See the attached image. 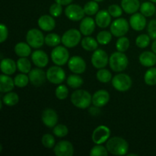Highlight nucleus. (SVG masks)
I'll use <instances>...</instances> for the list:
<instances>
[{"label":"nucleus","instance_id":"obj_2","mask_svg":"<svg viewBox=\"0 0 156 156\" xmlns=\"http://www.w3.org/2000/svg\"><path fill=\"white\" fill-rule=\"evenodd\" d=\"M71 102L76 108L86 109L92 103V96L88 91L82 89L76 90L71 95Z\"/></svg>","mask_w":156,"mask_h":156},{"label":"nucleus","instance_id":"obj_35","mask_svg":"<svg viewBox=\"0 0 156 156\" xmlns=\"http://www.w3.org/2000/svg\"><path fill=\"white\" fill-rule=\"evenodd\" d=\"M145 83L150 86L156 85V68L151 67L146 72L144 75Z\"/></svg>","mask_w":156,"mask_h":156},{"label":"nucleus","instance_id":"obj_48","mask_svg":"<svg viewBox=\"0 0 156 156\" xmlns=\"http://www.w3.org/2000/svg\"><path fill=\"white\" fill-rule=\"evenodd\" d=\"M8 37H9L8 27L5 24H0V43L1 44L4 43L7 40Z\"/></svg>","mask_w":156,"mask_h":156},{"label":"nucleus","instance_id":"obj_11","mask_svg":"<svg viewBox=\"0 0 156 156\" xmlns=\"http://www.w3.org/2000/svg\"><path fill=\"white\" fill-rule=\"evenodd\" d=\"M91 64L96 69H103L109 63V56L106 51L102 49H97L94 50L91 56Z\"/></svg>","mask_w":156,"mask_h":156},{"label":"nucleus","instance_id":"obj_49","mask_svg":"<svg viewBox=\"0 0 156 156\" xmlns=\"http://www.w3.org/2000/svg\"><path fill=\"white\" fill-rule=\"evenodd\" d=\"M54 1L55 2L59 3L62 5H68L71 4L73 0H54Z\"/></svg>","mask_w":156,"mask_h":156},{"label":"nucleus","instance_id":"obj_30","mask_svg":"<svg viewBox=\"0 0 156 156\" xmlns=\"http://www.w3.org/2000/svg\"><path fill=\"white\" fill-rule=\"evenodd\" d=\"M2 102L5 105L9 107H12L16 105L19 101V96L18 94L13 91H9V92L5 93L2 97Z\"/></svg>","mask_w":156,"mask_h":156},{"label":"nucleus","instance_id":"obj_3","mask_svg":"<svg viewBox=\"0 0 156 156\" xmlns=\"http://www.w3.org/2000/svg\"><path fill=\"white\" fill-rule=\"evenodd\" d=\"M129 60L123 52H114L109 58V65L111 70L115 73H121L128 66Z\"/></svg>","mask_w":156,"mask_h":156},{"label":"nucleus","instance_id":"obj_33","mask_svg":"<svg viewBox=\"0 0 156 156\" xmlns=\"http://www.w3.org/2000/svg\"><path fill=\"white\" fill-rule=\"evenodd\" d=\"M96 78L98 81L101 83H108L111 80H112V74L109 70L106 69H100L96 73Z\"/></svg>","mask_w":156,"mask_h":156},{"label":"nucleus","instance_id":"obj_23","mask_svg":"<svg viewBox=\"0 0 156 156\" xmlns=\"http://www.w3.org/2000/svg\"><path fill=\"white\" fill-rule=\"evenodd\" d=\"M0 69L3 74L11 76L14 74L16 71L17 68V62H15L13 59L10 58H5L2 59L0 64Z\"/></svg>","mask_w":156,"mask_h":156},{"label":"nucleus","instance_id":"obj_45","mask_svg":"<svg viewBox=\"0 0 156 156\" xmlns=\"http://www.w3.org/2000/svg\"><path fill=\"white\" fill-rule=\"evenodd\" d=\"M108 11L109 12L110 15L114 18H120L123 14V9L121 6L118 5L113 4L108 7Z\"/></svg>","mask_w":156,"mask_h":156},{"label":"nucleus","instance_id":"obj_51","mask_svg":"<svg viewBox=\"0 0 156 156\" xmlns=\"http://www.w3.org/2000/svg\"><path fill=\"white\" fill-rule=\"evenodd\" d=\"M128 155H135V156H137V154H128Z\"/></svg>","mask_w":156,"mask_h":156},{"label":"nucleus","instance_id":"obj_6","mask_svg":"<svg viewBox=\"0 0 156 156\" xmlns=\"http://www.w3.org/2000/svg\"><path fill=\"white\" fill-rule=\"evenodd\" d=\"M133 81L130 76L125 73H119L112 79V85L117 91L125 92L130 89Z\"/></svg>","mask_w":156,"mask_h":156},{"label":"nucleus","instance_id":"obj_44","mask_svg":"<svg viewBox=\"0 0 156 156\" xmlns=\"http://www.w3.org/2000/svg\"><path fill=\"white\" fill-rule=\"evenodd\" d=\"M41 143L43 146L47 149H52L55 146V138L50 133L44 134L41 139Z\"/></svg>","mask_w":156,"mask_h":156},{"label":"nucleus","instance_id":"obj_31","mask_svg":"<svg viewBox=\"0 0 156 156\" xmlns=\"http://www.w3.org/2000/svg\"><path fill=\"white\" fill-rule=\"evenodd\" d=\"M16 62L17 68L21 73L27 74L31 70V63L27 57H20Z\"/></svg>","mask_w":156,"mask_h":156},{"label":"nucleus","instance_id":"obj_21","mask_svg":"<svg viewBox=\"0 0 156 156\" xmlns=\"http://www.w3.org/2000/svg\"><path fill=\"white\" fill-rule=\"evenodd\" d=\"M54 17L51 15H41L37 21L38 26L40 28L44 31H51L56 27V21H55Z\"/></svg>","mask_w":156,"mask_h":156},{"label":"nucleus","instance_id":"obj_10","mask_svg":"<svg viewBox=\"0 0 156 156\" xmlns=\"http://www.w3.org/2000/svg\"><path fill=\"white\" fill-rule=\"evenodd\" d=\"M111 136V129L105 125H101L94 129L91 140L94 144H103L106 143Z\"/></svg>","mask_w":156,"mask_h":156},{"label":"nucleus","instance_id":"obj_47","mask_svg":"<svg viewBox=\"0 0 156 156\" xmlns=\"http://www.w3.org/2000/svg\"><path fill=\"white\" fill-rule=\"evenodd\" d=\"M148 34L151 39L156 40V20H152L148 25Z\"/></svg>","mask_w":156,"mask_h":156},{"label":"nucleus","instance_id":"obj_14","mask_svg":"<svg viewBox=\"0 0 156 156\" xmlns=\"http://www.w3.org/2000/svg\"><path fill=\"white\" fill-rule=\"evenodd\" d=\"M53 152L56 156H72L74 154V147L69 141L61 140L55 145Z\"/></svg>","mask_w":156,"mask_h":156},{"label":"nucleus","instance_id":"obj_17","mask_svg":"<svg viewBox=\"0 0 156 156\" xmlns=\"http://www.w3.org/2000/svg\"><path fill=\"white\" fill-rule=\"evenodd\" d=\"M110 101V94L104 89L95 91L92 95V105L95 108H102L105 106Z\"/></svg>","mask_w":156,"mask_h":156},{"label":"nucleus","instance_id":"obj_54","mask_svg":"<svg viewBox=\"0 0 156 156\" xmlns=\"http://www.w3.org/2000/svg\"><path fill=\"white\" fill-rule=\"evenodd\" d=\"M155 15H156V13H155Z\"/></svg>","mask_w":156,"mask_h":156},{"label":"nucleus","instance_id":"obj_42","mask_svg":"<svg viewBox=\"0 0 156 156\" xmlns=\"http://www.w3.org/2000/svg\"><path fill=\"white\" fill-rule=\"evenodd\" d=\"M53 133L56 136L59 137V138H62L68 135L69 129L64 124H56L53 127Z\"/></svg>","mask_w":156,"mask_h":156},{"label":"nucleus","instance_id":"obj_8","mask_svg":"<svg viewBox=\"0 0 156 156\" xmlns=\"http://www.w3.org/2000/svg\"><path fill=\"white\" fill-rule=\"evenodd\" d=\"M46 73L47 80L54 85H60L66 79V73L60 66L56 65L50 67Z\"/></svg>","mask_w":156,"mask_h":156},{"label":"nucleus","instance_id":"obj_25","mask_svg":"<svg viewBox=\"0 0 156 156\" xmlns=\"http://www.w3.org/2000/svg\"><path fill=\"white\" fill-rule=\"evenodd\" d=\"M15 86V81L10 76L2 74L0 76V91L1 93H7L12 91Z\"/></svg>","mask_w":156,"mask_h":156},{"label":"nucleus","instance_id":"obj_36","mask_svg":"<svg viewBox=\"0 0 156 156\" xmlns=\"http://www.w3.org/2000/svg\"><path fill=\"white\" fill-rule=\"evenodd\" d=\"M85 13L88 16H91V15H94L98 12L99 11V5L98 4V2L94 1H89L84 5L83 7Z\"/></svg>","mask_w":156,"mask_h":156},{"label":"nucleus","instance_id":"obj_5","mask_svg":"<svg viewBox=\"0 0 156 156\" xmlns=\"http://www.w3.org/2000/svg\"><path fill=\"white\" fill-rule=\"evenodd\" d=\"M50 57L55 65L62 66L68 62L69 59V53L67 50V47L59 45L53 49Z\"/></svg>","mask_w":156,"mask_h":156},{"label":"nucleus","instance_id":"obj_26","mask_svg":"<svg viewBox=\"0 0 156 156\" xmlns=\"http://www.w3.org/2000/svg\"><path fill=\"white\" fill-rule=\"evenodd\" d=\"M140 0H121V7L126 14L133 15L140 9Z\"/></svg>","mask_w":156,"mask_h":156},{"label":"nucleus","instance_id":"obj_18","mask_svg":"<svg viewBox=\"0 0 156 156\" xmlns=\"http://www.w3.org/2000/svg\"><path fill=\"white\" fill-rule=\"evenodd\" d=\"M129 25L136 31H141L144 30L145 27H146V17L144 16L143 14L136 13L133 14L132 16L129 18Z\"/></svg>","mask_w":156,"mask_h":156},{"label":"nucleus","instance_id":"obj_12","mask_svg":"<svg viewBox=\"0 0 156 156\" xmlns=\"http://www.w3.org/2000/svg\"><path fill=\"white\" fill-rule=\"evenodd\" d=\"M85 11L82 6L77 4H69L65 9V15L69 20L79 21L85 18Z\"/></svg>","mask_w":156,"mask_h":156},{"label":"nucleus","instance_id":"obj_32","mask_svg":"<svg viewBox=\"0 0 156 156\" xmlns=\"http://www.w3.org/2000/svg\"><path fill=\"white\" fill-rule=\"evenodd\" d=\"M67 85L72 88H79L83 85L84 80L79 74H73L69 76L67 78Z\"/></svg>","mask_w":156,"mask_h":156},{"label":"nucleus","instance_id":"obj_24","mask_svg":"<svg viewBox=\"0 0 156 156\" xmlns=\"http://www.w3.org/2000/svg\"><path fill=\"white\" fill-rule=\"evenodd\" d=\"M139 61L145 67H152L156 64V54L154 52L145 51L140 55Z\"/></svg>","mask_w":156,"mask_h":156},{"label":"nucleus","instance_id":"obj_29","mask_svg":"<svg viewBox=\"0 0 156 156\" xmlns=\"http://www.w3.org/2000/svg\"><path fill=\"white\" fill-rule=\"evenodd\" d=\"M140 12L146 18L152 17L156 13L155 5L152 2H144L140 5Z\"/></svg>","mask_w":156,"mask_h":156},{"label":"nucleus","instance_id":"obj_50","mask_svg":"<svg viewBox=\"0 0 156 156\" xmlns=\"http://www.w3.org/2000/svg\"><path fill=\"white\" fill-rule=\"evenodd\" d=\"M152 52H154V53L156 54V40H154L153 43H152Z\"/></svg>","mask_w":156,"mask_h":156},{"label":"nucleus","instance_id":"obj_1","mask_svg":"<svg viewBox=\"0 0 156 156\" xmlns=\"http://www.w3.org/2000/svg\"><path fill=\"white\" fill-rule=\"evenodd\" d=\"M106 147L110 153L117 156L126 155L129 150V144L127 141L120 136L110 138L107 141Z\"/></svg>","mask_w":156,"mask_h":156},{"label":"nucleus","instance_id":"obj_9","mask_svg":"<svg viewBox=\"0 0 156 156\" xmlns=\"http://www.w3.org/2000/svg\"><path fill=\"white\" fill-rule=\"evenodd\" d=\"M129 29V24L125 18H117L114 20L111 24V34L114 37H120L127 34Z\"/></svg>","mask_w":156,"mask_h":156},{"label":"nucleus","instance_id":"obj_20","mask_svg":"<svg viewBox=\"0 0 156 156\" xmlns=\"http://www.w3.org/2000/svg\"><path fill=\"white\" fill-rule=\"evenodd\" d=\"M95 20L93 19L91 17H85L81 21L79 25V30L82 34L85 36H90L95 30L96 27Z\"/></svg>","mask_w":156,"mask_h":156},{"label":"nucleus","instance_id":"obj_22","mask_svg":"<svg viewBox=\"0 0 156 156\" xmlns=\"http://www.w3.org/2000/svg\"><path fill=\"white\" fill-rule=\"evenodd\" d=\"M111 17L108 10L98 11L95 16L96 24L101 28H106L111 24Z\"/></svg>","mask_w":156,"mask_h":156},{"label":"nucleus","instance_id":"obj_46","mask_svg":"<svg viewBox=\"0 0 156 156\" xmlns=\"http://www.w3.org/2000/svg\"><path fill=\"white\" fill-rule=\"evenodd\" d=\"M62 5L59 4L57 2H55L52 4L50 7V14L54 18H57L62 14Z\"/></svg>","mask_w":156,"mask_h":156},{"label":"nucleus","instance_id":"obj_40","mask_svg":"<svg viewBox=\"0 0 156 156\" xmlns=\"http://www.w3.org/2000/svg\"><path fill=\"white\" fill-rule=\"evenodd\" d=\"M108 152L107 147H105L101 144H96L95 146L90 150L89 155L91 156H107L108 155Z\"/></svg>","mask_w":156,"mask_h":156},{"label":"nucleus","instance_id":"obj_38","mask_svg":"<svg viewBox=\"0 0 156 156\" xmlns=\"http://www.w3.org/2000/svg\"><path fill=\"white\" fill-rule=\"evenodd\" d=\"M14 81H15V86L18 88H24L28 85L30 79H29V76H27L25 73H21L15 76Z\"/></svg>","mask_w":156,"mask_h":156},{"label":"nucleus","instance_id":"obj_28","mask_svg":"<svg viewBox=\"0 0 156 156\" xmlns=\"http://www.w3.org/2000/svg\"><path fill=\"white\" fill-rule=\"evenodd\" d=\"M81 44L84 50L89 52L94 51L98 47V42L97 40L90 36H85V37H84L81 41Z\"/></svg>","mask_w":156,"mask_h":156},{"label":"nucleus","instance_id":"obj_16","mask_svg":"<svg viewBox=\"0 0 156 156\" xmlns=\"http://www.w3.org/2000/svg\"><path fill=\"white\" fill-rule=\"evenodd\" d=\"M58 114L55 110L47 108L44 110L41 115L43 123L48 128H53L58 123Z\"/></svg>","mask_w":156,"mask_h":156},{"label":"nucleus","instance_id":"obj_4","mask_svg":"<svg viewBox=\"0 0 156 156\" xmlns=\"http://www.w3.org/2000/svg\"><path fill=\"white\" fill-rule=\"evenodd\" d=\"M82 33L79 30L72 28L66 30L62 36V44L67 48H74L80 43Z\"/></svg>","mask_w":156,"mask_h":156},{"label":"nucleus","instance_id":"obj_52","mask_svg":"<svg viewBox=\"0 0 156 156\" xmlns=\"http://www.w3.org/2000/svg\"><path fill=\"white\" fill-rule=\"evenodd\" d=\"M94 1H96V2H102V1H104V0H94Z\"/></svg>","mask_w":156,"mask_h":156},{"label":"nucleus","instance_id":"obj_43","mask_svg":"<svg viewBox=\"0 0 156 156\" xmlns=\"http://www.w3.org/2000/svg\"><path fill=\"white\" fill-rule=\"evenodd\" d=\"M69 94V90L66 85H58L57 88L55 90V95L59 100H65Z\"/></svg>","mask_w":156,"mask_h":156},{"label":"nucleus","instance_id":"obj_41","mask_svg":"<svg viewBox=\"0 0 156 156\" xmlns=\"http://www.w3.org/2000/svg\"><path fill=\"white\" fill-rule=\"evenodd\" d=\"M151 37L149 34H143L139 35L136 39V44L139 48L144 49L146 48L150 44Z\"/></svg>","mask_w":156,"mask_h":156},{"label":"nucleus","instance_id":"obj_7","mask_svg":"<svg viewBox=\"0 0 156 156\" xmlns=\"http://www.w3.org/2000/svg\"><path fill=\"white\" fill-rule=\"evenodd\" d=\"M27 43L34 49H39L45 44V37L42 31L37 28L30 29L26 34Z\"/></svg>","mask_w":156,"mask_h":156},{"label":"nucleus","instance_id":"obj_39","mask_svg":"<svg viewBox=\"0 0 156 156\" xmlns=\"http://www.w3.org/2000/svg\"><path fill=\"white\" fill-rule=\"evenodd\" d=\"M129 44L130 43H129V38L124 36L120 37L116 42V48H117V51L124 53L129 49Z\"/></svg>","mask_w":156,"mask_h":156},{"label":"nucleus","instance_id":"obj_15","mask_svg":"<svg viewBox=\"0 0 156 156\" xmlns=\"http://www.w3.org/2000/svg\"><path fill=\"white\" fill-rule=\"evenodd\" d=\"M30 83L36 87H40L45 83L47 80V73L41 68L33 69L28 73Z\"/></svg>","mask_w":156,"mask_h":156},{"label":"nucleus","instance_id":"obj_27","mask_svg":"<svg viewBox=\"0 0 156 156\" xmlns=\"http://www.w3.org/2000/svg\"><path fill=\"white\" fill-rule=\"evenodd\" d=\"M15 53L19 57H27L31 53V47L27 43L19 42L15 44Z\"/></svg>","mask_w":156,"mask_h":156},{"label":"nucleus","instance_id":"obj_53","mask_svg":"<svg viewBox=\"0 0 156 156\" xmlns=\"http://www.w3.org/2000/svg\"><path fill=\"white\" fill-rule=\"evenodd\" d=\"M149 1L152 2H153V3H156V0H149Z\"/></svg>","mask_w":156,"mask_h":156},{"label":"nucleus","instance_id":"obj_19","mask_svg":"<svg viewBox=\"0 0 156 156\" xmlns=\"http://www.w3.org/2000/svg\"><path fill=\"white\" fill-rule=\"evenodd\" d=\"M33 63L39 68H44L48 65L49 56L47 53L41 50H37L31 53Z\"/></svg>","mask_w":156,"mask_h":156},{"label":"nucleus","instance_id":"obj_34","mask_svg":"<svg viewBox=\"0 0 156 156\" xmlns=\"http://www.w3.org/2000/svg\"><path fill=\"white\" fill-rule=\"evenodd\" d=\"M61 42H62V37H60L59 35L56 33L48 34L45 37V44L49 47H55L59 46Z\"/></svg>","mask_w":156,"mask_h":156},{"label":"nucleus","instance_id":"obj_37","mask_svg":"<svg viewBox=\"0 0 156 156\" xmlns=\"http://www.w3.org/2000/svg\"><path fill=\"white\" fill-rule=\"evenodd\" d=\"M112 34L111 31L108 30H101L97 34L96 40L98 41L99 44L101 45H107L109 44L112 40Z\"/></svg>","mask_w":156,"mask_h":156},{"label":"nucleus","instance_id":"obj_13","mask_svg":"<svg viewBox=\"0 0 156 156\" xmlns=\"http://www.w3.org/2000/svg\"><path fill=\"white\" fill-rule=\"evenodd\" d=\"M68 67L72 73L75 74H82L86 69V62L82 57L73 56L68 61Z\"/></svg>","mask_w":156,"mask_h":156}]
</instances>
